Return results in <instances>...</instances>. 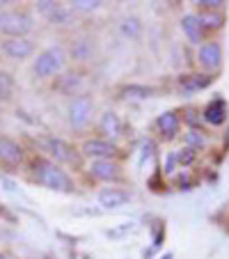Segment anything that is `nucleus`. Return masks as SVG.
Wrapping results in <instances>:
<instances>
[{"label": "nucleus", "mask_w": 229, "mask_h": 259, "mask_svg": "<svg viewBox=\"0 0 229 259\" xmlns=\"http://www.w3.org/2000/svg\"><path fill=\"white\" fill-rule=\"evenodd\" d=\"M94 115H97V101L89 92H83L78 97L67 99V106H64V119H67V126L73 133H83L92 126Z\"/></svg>", "instance_id": "nucleus-4"}, {"label": "nucleus", "mask_w": 229, "mask_h": 259, "mask_svg": "<svg viewBox=\"0 0 229 259\" xmlns=\"http://www.w3.org/2000/svg\"><path fill=\"white\" fill-rule=\"evenodd\" d=\"M119 32L126 37V39H138L142 34V21L138 16H124L122 23H119Z\"/></svg>", "instance_id": "nucleus-24"}, {"label": "nucleus", "mask_w": 229, "mask_h": 259, "mask_svg": "<svg viewBox=\"0 0 229 259\" xmlns=\"http://www.w3.org/2000/svg\"><path fill=\"white\" fill-rule=\"evenodd\" d=\"M46 21H49L51 25H55V28H71V25L76 23V16H73V12L69 10L67 5H62V3H60L58 10H55Z\"/></svg>", "instance_id": "nucleus-22"}, {"label": "nucleus", "mask_w": 229, "mask_h": 259, "mask_svg": "<svg viewBox=\"0 0 229 259\" xmlns=\"http://www.w3.org/2000/svg\"><path fill=\"white\" fill-rule=\"evenodd\" d=\"M158 90L151 88V85H140V83H128V85H119L117 88V99H151L156 97Z\"/></svg>", "instance_id": "nucleus-19"}, {"label": "nucleus", "mask_w": 229, "mask_h": 259, "mask_svg": "<svg viewBox=\"0 0 229 259\" xmlns=\"http://www.w3.org/2000/svg\"><path fill=\"white\" fill-rule=\"evenodd\" d=\"M165 236H167L165 225H163V223H156V227H154V236H151V248H154V250H161Z\"/></svg>", "instance_id": "nucleus-34"}, {"label": "nucleus", "mask_w": 229, "mask_h": 259, "mask_svg": "<svg viewBox=\"0 0 229 259\" xmlns=\"http://www.w3.org/2000/svg\"><path fill=\"white\" fill-rule=\"evenodd\" d=\"M197 21H200L202 30H204V34L209 32H218V30L224 28V12H195Z\"/></svg>", "instance_id": "nucleus-20"}, {"label": "nucleus", "mask_w": 229, "mask_h": 259, "mask_svg": "<svg viewBox=\"0 0 229 259\" xmlns=\"http://www.w3.org/2000/svg\"><path fill=\"white\" fill-rule=\"evenodd\" d=\"M34 28H37V21L28 7L0 10V39L3 37H30Z\"/></svg>", "instance_id": "nucleus-5"}, {"label": "nucleus", "mask_w": 229, "mask_h": 259, "mask_svg": "<svg viewBox=\"0 0 229 259\" xmlns=\"http://www.w3.org/2000/svg\"><path fill=\"white\" fill-rule=\"evenodd\" d=\"M215 83V76H209V73H202V71H195V73H181L176 78V90L181 94H197L202 90L211 88Z\"/></svg>", "instance_id": "nucleus-16"}, {"label": "nucleus", "mask_w": 229, "mask_h": 259, "mask_svg": "<svg viewBox=\"0 0 229 259\" xmlns=\"http://www.w3.org/2000/svg\"><path fill=\"white\" fill-rule=\"evenodd\" d=\"M138 230V223H124L119 227H112V230H106V236L108 239H124V236L133 234Z\"/></svg>", "instance_id": "nucleus-30"}, {"label": "nucleus", "mask_w": 229, "mask_h": 259, "mask_svg": "<svg viewBox=\"0 0 229 259\" xmlns=\"http://www.w3.org/2000/svg\"><path fill=\"white\" fill-rule=\"evenodd\" d=\"M14 88H16V80L10 71H3L0 69V103H7L14 94Z\"/></svg>", "instance_id": "nucleus-27"}, {"label": "nucleus", "mask_w": 229, "mask_h": 259, "mask_svg": "<svg viewBox=\"0 0 229 259\" xmlns=\"http://www.w3.org/2000/svg\"><path fill=\"white\" fill-rule=\"evenodd\" d=\"M133 200V193L126 191L124 186H106L97 193V202L101 209L106 211H115V209H122L126 206L128 202Z\"/></svg>", "instance_id": "nucleus-14"}, {"label": "nucleus", "mask_w": 229, "mask_h": 259, "mask_svg": "<svg viewBox=\"0 0 229 259\" xmlns=\"http://www.w3.org/2000/svg\"><path fill=\"white\" fill-rule=\"evenodd\" d=\"M25 175H28L30 184H37L46 191L62 193V195L78 193V181L73 179L71 172L39 152H30L28 163H25Z\"/></svg>", "instance_id": "nucleus-1"}, {"label": "nucleus", "mask_w": 229, "mask_h": 259, "mask_svg": "<svg viewBox=\"0 0 229 259\" xmlns=\"http://www.w3.org/2000/svg\"><path fill=\"white\" fill-rule=\"evenodd\" d=\"M181 140H184V147H190L195 152H204L209 147V133L204 128H186Z\"/></svg>", "instance_id": "nucleus-21"}, {"label": "nucleus", "mask_w": 229, "mask_h": 259, "mask_svg": "<svg viewBox=\"0 0 229 259\" xmlns=\"http://www.w3.org/2000/svg\"><path fill=\"white\" fill-rule=\"evenodd\" d=\"M78 152L83 156V161H122L124 149L117 145V142H110L106 138L99 136H89L85 138L78 145Z\"/></svg>", "instance_id": "nucleus-8"}, {"label": "nucleus", "mask_w": 229, "mask_h": 259, "mask_svg": "<svg viewBox=\"0 0 229 259\" xmlns=\"http://www.w3.org/2000/svg\"><path fill=\"white\" fill-rule=\"evenodd\" d=\"M69 55L64 44H51L46 49L37 51V55L32 58L30 64V73L37 80H55L58 76H62L67 71Z\"/></svg>", "instance_id": "nucleus-3"}, {"label": "nucleus", "mask_w": 229, "mask_h": 259, "mask_svg": "<svg viewBox=\"0 0 229 259\" xmlns=\"http://www.w3.org/2000/svg\"><path fill=\"white\" fill-rule=\"evenodd\" d=\"M103 0H69L67 7L76 14V12H80V14H92V12H99L103 10Z\"/></svg>", "instance_id": "nucleus-25"}, {"label": "nucleus", "mask_w": 229, "mask_h": 259, "mask_svg": "<svg viewBox=\"0 0 229 259\" xmlns=\"http://www.w3.org/2000/svg\"><path fill=\"white\" fill-rule=\"evenodd\" d=\"M172 181H174L176 191H193V188L197 186V179L193 175H190V170H181L176 172L174 177H172Z\"/></svg>", "instance_id": "nucleus-29"}, {"label": "nucleus", "mask_w": 229, "mask_h": 259, "mask_svg": "<svg viewBox=\"0 0 229 259\" xmlns=\"http://www.w3.org/2000/svg\"><path fill=\"white\" fill-rule=\"evenodd\" d=\"M0 259H14V257H12V254L7 252V250H3V248H0Z\"/></svg>", "instance_id": "nucleus-37"}, {"label": "nucleus", "mask_w": 229, "mask_h": 259, "mask_svg": "<svg viewBox=\"0 0 229 259\" xmlns=\"http://www.w3.org/2000/svg\"><path fill=\"white\" fill-rule=\"evenodd\" d=\"M156 156H158V145H156V140H151V138H145V140L140 142V149H138V167L142 170L147 163H151Z\"/></svg>", "instance_id": "nucleus-23"}, {"label": "nucleus", "mask_w": 229, "mask_h": 259, "mask_svg": "<svg viewBox=\"0 0 229 259\" xmlns=\"http://www.w3.org/2000/svg\"><path fill=\"white\" fill-rule=\"evenodd\" d=\"M0 186H5V191H7V193H14V195H21L19 184H16L14 179H10L7 175H3V172H0Z\"/></svg>", "instance_id": "nucleus-36"}, {"label": "nucleus", "mask_w": 229, "mask_h": 259, "mask_svg": "<svg viewBox=\"0 0 229 259\" xmlns=\"http://www.w3.org/2000/svg\"><path fill=\"white\" fill-rule=\"evenodd\" d=\"M0 53L7 60L14 62H25L37 55V44L32 37H3L0 39Z\"/></svg>", "instance_id": "nucleus-9"}, {"label": "nucleus", "mask_w": 229, "mask_h": 259, "mask_svg": "<svg viewBox=\"0 0 229 259\" xmlns=\"http://www.w3.org/2000/svg\"><path fill=\"white\" fill-rule=\"evenodd\" d=\"M83 172L89 181L106 184V186H124L126 175H124L122 161H85Z\"/></svg>", "instance_id": "nucleus-7"}, {"label": "nucleus", "mask_w": 229, "mask_h": 259, "mask_svg": "<svg viewBox=\"0 0 229 259\" xmlns=\"http://www.w3.org/2000/svg\"><path fill=\"white\" fill-rule=\"evenodd\" d=\"M147 186L151 188L154 193H165L167 191V184H165V175H163L161 170H156L154 175L147 179Z\"/></svg>", "instance_id": "nucleus-32"}, {"label": "nucleus", "mask_w": 229, "mask_h": 259, "mask_svg": "<svg viewBox=\"0 0 229 259\" xmlns=\"http://www.w3.org/2000/svg\"><path fill=\"white\" fill-rule=\"evenodd\" d=\"M176 167H179V165H176V156H174V152H167L165 154V161H163V175H165V177H174L176 175Z\"/></svg>", "instance_id": "nucleus-35"}, {"label": "nucleus", "mask_w": 229, "mask_h": 259, "mask_svg": "<svg viewBox=\"0 0 229 259\" xmlns=\"http://www.w3.org/2000/svg\"><path fill=\"white\" fill-rule=\"evenodd\" d=\"M181 122L188 128H202V110H197L193 106H186L181 110Z\"/></svg>", "instance_id": "nucleus-28"}, {"label": "nucleus", "mask_w": 229, "mask_h": 259, "mask_svg": "<svg viewBox=\"0 0 229 259\" xmlns=\"http://www.w3.org/2000/svg\"><path fill=\"white\" fill-rule=\"evenodd\" d=\"M28 156L30 152L23 147V142L7 136V133H0V170H3V175L5 172L16 175V172L25 170Z\"/></svg>", "instance_id": "nucleus-6"}, {"label": "nucleus", "mask_w": 229, "mask_h": 259, "mask_svg": "<svg viewBox=\"0 0 229 259\" xmlns=\"http://www.w3.org/2000/svg\"><path fill=\"white\" fill-rule=\"evenodd\" d=\"M179 28H181V32H184L186 39H188L193 46H197V49H200V46L204 44L206 39H209V37L204 34V30H202L200 21H197L195 12H190V14H184V16H181Z\"/></svg>", "instance_id": "nucleus-18"}, {"label": "nucleus", "mask_w": 229, "mask_h": 259, "mask_svg": "<svg viewBox=\"0 0 229 259\" xmlns=\"http://www.w3.org/2000/svg\"><path fill=\"white\" fill-rule=\"evenodd\" d=\"M58 5H60L58 0H37V3H32V10L37 12V14H41L44 19H49V16L58 10Z\"/></svg>", "instance_id": "nucleus-31"}, {"label": "nucleus", "mask_w": 229, "mask_h": 259, "mask_svg": "<svg viewBox=\"0 0 229 259\" xmlns=\"http://www.w3.org/2000/svg\"><path fill=\"white\" fill-rule=\"evenodd\" d=\"M174 156H176V165H179L181 170H188V167H193L197 163L200 152L190 149V147H179V149L174 152Z\"/></svg>", "instance_id": "nucleus-26"}, {"label": "nucleus", "mask_w": 229, "mask_h": 259, "mask_svg": "<svg viewBox=\"0 0 229 259\" xmlns=\"http://www.w3.org/2000/svg\"><path fill=\"white\" fill-rule=\"evenodd\" d=\"M224 0H197V12H224Z\"/></svg>", "instance_id": "nucleus-33"}, {"label": "nucleus", "mask_w": 229, "mask_h": 259, "mask_svg": "<svg viewBox=\"0 0 229 259\" xmlns=\"http://www.w3.org/2000/svg\"><path fill=\"white\" fill-rule=\"evenodd\" d=\"M181 126H184V122H181V110H165V113H161L154 119V128H156V133L161 136V140H165V142L176 140V138L181 136Z\"/></svg>", "instance_id": "nucleus-13"}, {"label": "nucleus", "mask_w": 229, "mask_h": 259, "mask_svg": "<svg viewBox=\"0 0 229 259\" xmlns=\"http://www.w3.org/2000/svg\"><path fill=\"white\" fill-rule=\"evenodd\" d=\"M97 136L99 138H106L110 142H117L122 140L126 133H124V119L119 117L117 110H103L97 119Z\"/></svg>", "instance_id": "nucleus-12"}, {"label": "nucleus", "mask_w": 229, "mask_h": 259, "mask_svg": "<svg viewBox=\"0 0 229 259\" xmlns=\"http://www.w3.org/2000/svg\"><path fill=\"white\" fill-rule=\"evenodd\" d=\"M53 88L58 92H62L64 97H78L85 92V71L83 69H73V71H64L62 76H58L53 83Z\"/></svg>", "instance_id": "nucleus-15"}, {"label": "nucleus", "mask_w": 229, "mask_h": 259, "mask_svg": "<svg viewBox=\"0 0 229 259\" xmlns=\"http://www.w3.org/2000/svg\"><path fill=\"white\" fill-rule=\"evenodd\" d=\"M67 55H69V62H76V64H87L97 58V39L89 37V34H78V37H71L69 39Z\"/></svg>", "instance_id": "nucleus-11"}, {"label": "nucleus", "mask_w": 229, "mask_h": 259, "mask_svg": "<svg viewBox=\"0 0 229 259\" xmlns=\"http://www.w3.org/2000/svg\"><path fill=\"white\" fill-rule=\"evenodd\" d=\"M158 259H174V252H165V254H161Z\"/></svg>", "instance_id": "nucleus-38"}, {"label": "nucleus", "mask_w": 229, "mask_h": 259, "mask_svg": "<svg viewBox=\"0 0 229 259\" xmlns=\"http://www.w3.org/2000/svg\"><path fill=\"white\" fill-rule=\"evenodd\" d=\"M197 67H200L202 73H209V76H215V73L222 69V46H220L218 39H206L204 44L197 49Z\"/></svg>", "instance_id": "nucleus-10"}, {"label": "nucleus", "mask_w": 229, "mask_h": 259, "mask_svg": "<svg viewBox=\"0 0 229 259\" xmlns=\"http://www.w3.org/2000/svg\"><path fill=\"white\" fill-rule=\"evenodd\" d=\"M229 119V106L222 97H213L202 108V122L209 126H224Z\"/></svg>", "instance_id": "nucleus-17"}, {"label": "nucleus", "mask_w": 229, "mask_h": 259, "mask_svg": "<svg viewBox=\"0 0 229 259\" xmlns=\"http://www.w3.org/2000/svg\"><path fill=\"white\" fill-rule=\"evenodd\" d=\"M34 147L39 149V154L49 156L51 161H55L62 167H76V170H83L85 161L78 152V145H71L69 140L55 136V133H39V136L32 138Z\"/></svg>", "instance_id": "nucleus-2"}]
</instances>
